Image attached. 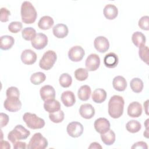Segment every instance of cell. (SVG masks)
I'll list each match as a JSON object with an SVG mask.
<instances>
[{
  "mask_svg": "<svg viewBox=\"0 0 149 149\" xmlns=\"http://www.w3.org/2000/svg\"><path fill=\"white\" fill-rule=\"evenodd\" d=\"M125 101L122 97L118 95H114L111 97L108 102V112L109 116L114 119L120 118L124 109Z\"/></svg>",
  "mask_w": 149,
  "mask_h": 149,
  "instance_id": "1",
  "label": "cell"
},
{
  "mask_svg": "<svg viewBox=\"0 0 149 149\" xmlns=\"http://www.w3.org/2000/svg\"><path fill=\"white\" fill-rule=\"evenodd\" d=\"M20 13L22 20L24 23L31 24L33 23L37 16V11L30 1H24L21 5Z\"/></svg>",
  "mask_w": 149,
  "mask_h": 149,
  "instance_id": "2",
  "label": "cell"
},
{
  "mask_svg": "<svg viewBox=\"0 0 149 149\" xmlns=\"http://www.w3.org/2000/svg\"><path fill=\"white\" fill-rule=\"evenodd\" d=\"M30 134V132L29 130L22 125H17L8 133V139L13 144L18 140L26 139Z\"/></svg>",
  "mask_w": 149,
  "mask_h": 149,
  "instance_id": "3",
  "label": "cell"
},
{
  "mask_svg": "<svg viewBox=\"0 0 149 149\" xmlns=\"http://www.w3.org/2000/svg\"><path fill=\"white\" fill-rule=\"evenodd\" d=\"M23 121L26 123L28 127L32 129H38L44 127L45 120L38 117L36 114L30 112H26L23 116Z\"/></svg>",
  "mask_w": 149,
  "mask_h": 149,
  "instance_id": "4",
  "label": "cell"
},
{
  "mask_svg": "<svg viewBox=\"0 0 149 149\" xmlns=\"http://www.w3.org/2000/svg\"><path fill=\"white\" fill-rule=\"evenodd\" d=\"M57 59V55L55 51L48 50L46 51L39 61L40 67L44 70H48L51 69Z\"/></svg>",
  "mask_w": 149,
  "mask_h": 149,
  "instance_id": "5",
  "label": "cell"
},
{
  "mask_svg": "<svg viewBox=\"0 0 149 149\" xmlns=\"http://www.w3.org/2000/svg\"><path fill=\"white\" fill-rule=\"evenodd\" d=\"M48 145V140L41 133H36L31 137L27 148L29 149H44Z\"/></svg>",
  "mask_w": 149,
  "mask_h": 149,
  "instance_id": "6",
  "label": "cell"
},
{
  "mask_svg": "<svg viewBox=\"0 0 149 149\" xmlns=\"http://www.w3.org/2000/svg\"><path fill=\"white\" fill-rule=\"evenodd\" d=\"M4 108L8 111L15 112L20 110L22 107V102L17 97H9L3 102Z\"/></svg>",
  "mask_w": 149,
  "mask_h": 149,
  "instance_id": "7",
  "label": "cell"
},
{
  "mask_svg": "<svg viewBox=\"0 0 149 149\" xmlns=\"http://www.w3.org/2000/svg\"><path fill=\"white\" fill-rule=\"evenodd\" d=\"M83 126L79 122H72L69 123L66 127L68 134L74 138L80 137L83 133Z\"/></svg>",
  "mask_w": 149,
  "mask_h": 149,
  "instance_id": "8",
  "label": "cell"
},
{
  "mask_svg": "<svg viewBox=\"0 0 149 149\" xmlns=\"http://www.w3.org/2000/svg\"><path fill=\"white\" fill-rule=\"evenodd\" d=\"M85 55L84 49L79 45H75L70 48L68 52V57L73 62H79L82 60Z\"/></svg>",
  "mask_w": 149,
  "mask_h": 149,
  "instance_id": "9",
  "label": "cell"
},
{
  "mask_svg": "<svg viewBox=\"0 0 149 149\" xmlns=\"http://www.w3.org/2000/svg\"><path fill=\"white\" fill-rule=\"evenodd\" d=\"M31 44L35 49L38 50L42 49L48 44V37L44 33H38L31 41Z\"/></svg>",
  "mask_w": 149,
  "mask_h": 149,
  "instance_id": "10",
  "label": "cell"
},
{
  "mask_svg": "<svg viewBox=\"0 0 149 149\" xmlns=\"http://www.w3.org/2000/svg\"><path fill=\"white\" fill-rule=\"evenodd\" d=\"M100 65V58L96 54H90L85 62L86 69L88 71L96 70Z\"/></svg>",
  "mask_w": 149,
  "mask_h": 149,
  "instance_id": "11",
  "label": "cell"
},
{
  "mask_svg": "<svg viewBox=\"0 0 149 149\" xmlns=\"http://www.w3.org/2000/svg\"><path fill=\"white\" fill-rule=\"evenodd\" d=\"M94 46L95 49L101 53L107 51L109 48L108 40L104 36H98L94 41Z\"/></svg>",
  "mask_w": 149,
  "mask_h": 149,
  "instance_id": "12",
  "label": "cell"
},
{
  "mask_svg": "<svg viewBox=\"0 0 149 149\" xmlns=\"http://www.w3.org/2000/svg\"><path fill=\"white\" fill-rule=\"evenodd\" d=\"M20 58L22 62L25 65H32L36 62L37 54L30 49H26L22 51Z\"/></svg>",
  "mask_w": 149,
  "mask_h": 149,
  "instance_id": "13",
  "label": "cell"
},
{
  "mask_svg": "<svg viewBox=\"0 0 149 149\" xmlns=\"http://www.w3.org/2000/svg\"><path fill=\"white\" fill-rule=\"evenodd\" d=\"M94 129L98 133L102 134L110 129L109 121L105 118H99L94 123Z\"/></svg>",
  "mask_w": 149,
  "mask_h": 149,
  "instance_id": "14",
  "label": "cell"
},
{
  "mask_svg": "<svg viewBox=\"0 0 149 149\" xmlns=\"http://www.w3.org/2000/svg\"><path fill=\"white\" fill-rule=\"evenodd\" d=\"M127 115L132 118L139 117L143 112L141 104L137 101H133L129 104L127 107Z\"/></svg>",
  "mask_w": 149,
  "mask_h": 149,
  "instance_id": "15",
  "label": "cell"
},
{
  "mask_svg": "<svg viewBox=\"0 0 149 149\" xmlns=\"http://www.w3.org/2000/svg\"><path fill=\"white\" fill-rule=\"evenodd\" d=\"M79 113L82 118L90 119L94 116L95 109L90 104H84L80 107Z\"/></svg>",
  "mask_w": 149,
  "mask_h": 149,
  "instance_id": "16",
  "label": "cell"
},
{
  "mask_svg": "<svg viewBox=\"0 0 149 149\" xmlns=\"http://www.w3.org/2000/svg\"><path fill=\"white\" fill-rule=\"evenodd\" d=\"M40 94L43 101L54 99L55 97V90L51 85H45L40 90Z\"/></svg>",
  "mask_w": 149,
  "mask_h": 149,
  "instance_id": "17",
  "label": "cell"
},
{
  "mask_svg": "<svg viewBox=\"0 0 149 149\" xmlns=\"http://www.w3.org/2000/svg\"><path fill=\"white\" fill-rule=\"evenodd\" d=\"M52 32L54 35L58 38H63L69 33L68 26L62 23H59L55 25L52 28Z\"/></svg>",
  "mask_w": 149,
  "mask_h": 149,
  "instance_id": "18",
  "label": "cell"
},
{
  "mask_svg": "<svg viewBox=\"0 0 149 149\" xmlns=\"http://www.w3.org/2000/svg\"><path fill=\"white\" fill-rule=\"evenodd\" d=\"M61 98L63 105L66 107L73 106L76 102L74 94L69 90L63 91L61 94Z\"/></svg>",
  "mask_w": 149,
  "mask_h": 149,
  "instance_id": "19",
  "label": "cell"
},
{
  "mask_svg": "<svg viewBox=\"0 0 149 149\" xmlns=\"http://www.w3.org/2000/svg\"><path fill=\"white\" fill-rule=\"evenodd\" d=\"M119 62L118 55L114 52H109L106 54L104 58V63L108 68H115Z\"/></svg>",
  "mask_w": 149,
  "mask_h": 149,
  "instance_id": "20",
  "label": "cell"
},
{
  "mask_svg": "<svg viewBox=\"0 0 149 149\" xmlns=\"http://www.w3.org/2000/svg\"><path fill=\"white\" fill-rule=\"evenodd\" d=\"M61 104L55 98L49 99L44 101V108L49 113H54L61 109Z\"/></svg>",
  "mask_w": 149,
  "mask_h": 149,
  "instance_id": "21",
  "label": "cell"
},
{
  "mask_svg": "<svg viewBox=\"0 0 149 149\" xmlns=\"http://www.w3.org/2000/svg\"><path fill=\"white\" fill-rule=\"evenodd\" d=\"M104 16L108 20H113L115 19L118 14V9L113 4H107L103 9Z\"/></svg>",
  "mask_w": 149,
  "mask_h": 149,
  "instance_id": "22",
  "label": "cell"
},
{
  "mask_svg": "<svg viewBox=\"0 0 149 149\" xmlns=\"http://www.w3.org/2000/svg\"><path fill=\"white\" fill-rule=\"evenodd\" d=\"M112 86L118 91H123L127 87V81L122 76H115L112 81Z\"/></svg>",
  "mask_w": 149,
  "mask_h": 149,
  "instance_id": "23",
  "label": "cell"
},
{
  "mask_svg": "<svg viewBox=\"0 0 149 149\" xmlns=\"http://www.w3.org/2000/svg\"><path fill=\"white\" fill-rule=\"evenodd\" d=\"M107 94L105 90L103 88H98L94 90L92 93L91 98L93 101L97 104H101L107 98Z\"/></svg>",
  "mask_w": 149,
  "mask_h": 149,
  "instance_id": "24",
  "label": "cell"
},
{
  "mask_svg": "<svg viewBox=\"0 0 149 149\" xmlns=\"http://www.w3.org/2000/svg\"><path fill=\"white\" fill-rule=\"evenodd\" d=\"M0 48L2 50H8L10 49L15 43L14 38L9 35H5L1 37Z\"/></svg>",
  "mask_w": 149,
  "mask_h": 149,
  "instance_id": "25",
  "label": "cell"
},
{
  "mask_svg": "<svg viewBox=\"0 0 149 149\" xmlns=\"http://www.w3.org/2000/svg\"><path fill=\"white\" fill-rule=\"evenodd\" d=\"M54 23V22L52 17L49 16H44L40 19L38 22V26L40 29L46 30L51 29Z\"/></svg>",
  "mask_w": 149,
  "mask_h": 149,
  "instance_id": "26",
  "label": "cell"
},
{
  "mask_svg": "<svg viewBox=\"0 0 149 149\" xmlns=\"http://www.w3.org/2000/svg\"><path fill=\"white\" fill-rule=\"evenodd\" d=\"M102 141L107 146H111L115 141V133L112 129H109L104 133L101 134Z\"/></svg>",
  "mask_w": 149,
  "mask_h": 149,
  "instance_id": "27",
  "label": "cell"
},
{
  "mask_svg": "<svg viewBox=\"0 0 149 149\" xmlns=\"http://www.w3.org/2000/svg\"><path fill=\"white\" fill-rule=\"evenodd\" d=\"M91 94V90L89 86L83 85L78 90L77 95L79 98L83 101H87L90 98Z\"/></svg>",
  "mask_w": 149,
  "mask_h": 149,
  "instance_id": "28",
  "label": "cell"
},
{
  "mask_svg": "<svg viewBox=\"0 0 149 149\" xmlns=\"http://www.w3.org/2000/svg\"><path fill=\"white\" fill-rule=\"evenodd\" d=\"M132 41L135 46L140 47L141 45H145L146 38L143 33L140 31H136L132 34Z\"/></svg>",
  "mask_w": 149,
  "mask_h": 149,
  "instance_id": "29",
  "label": "cell"
},
{
  "mask_svg": "<svg viewBox=\"0 0 149 149\" xmlns=\"http://www.w3.org/2000/svg\"><path fill=\"white\" fill-rule=\"evenodd\" d=\"M130 86L133 92L136 93H139L142 91L144 84L141 79L138 77H135L130 80Z\"/></svg>",
  "mask_w": 149,
  "mask_h": 149,
  "instance_id": "30",
  "label": "cell"
},
{
  "mask_svg": "<svg viewBox=\"0 0 149 149\" xmlns=\"http://www.w3.org/2000/svg\"><path fill=\"white\" fill-rule=\"evenodd\" d=\"M141 128V123L136 120H130L126 124V130L131 133H135L139 132Z\"/></svg>",
  "mask_w": 149,
  "mask_h": 149,
  "instance_id": "31",
  "label": "cell"
},
{
  "mask_svg": "<svg viewBox=\"0 0 149 149\" xmlns=\"http://www.w3.org/2000/svg\"><path fill=\"white\" fill-rule=\"evenodd\" d=\"M30 81L34 85H38L43 83L46 79L45 74L41 72L33 73L30 76Z\"/></svg>",
  "mask_w": 149,
  "mask_h": 149,
  "instance_id": "32",
  "label": "cell"
},
{
  "mask_svg": "<svg viewBox=\"0 0 149 149\" xmlns=\"http://www.w3.org/2000/svg\"><path fill=\"white\" fill-rule=\"evenodd\" d=\"M59 81L61 86L64 88H67L71 86L72 83V78L69 74L63 73L59 76Z\"/></svg>",
  "mask_w": 149,
  "mask_h": 149,
  "instance_id": "33",
  "label": "cell"
},
{
  "mask_svg": "<svg viewBox=\"0 0 149 149\" xmlns=\"http://www.w3.org/2000/svg\"><path fill=\"white\" fill-rule=\"evenodd\" d=\"M22 36L25 40L31 41L36 36V31L31 27H26L22 30Z\"/></svg>",
  "mask_w": 149,
  "mask_h": 149,
  "instance_id": "34",
  "label": "cell"
},
{
  "mask_svg": "<svg viewBox=\"0 0 149 149\" xmlns=\"http://www.w3.org/2000/svg\"><path fill=\"white\" fill-rule=\"evenodd\" d=\"M49 118L54 123H61L64 119V112L62 110L60 109L55 112L49 113Z\"/></svg>",
  "mask_w": 149,
  "mask_h": 149,
  "instance_id": "35",
  "label": "cell"
},
{
  "mask_svg": "<svg viewBox=\"0 0 149 149\" xmlns=\"http://www.w3.org/2000/svg\"><path fill=\"white\" fill-rule=\"evenodd\" d=\"M74 75L76 78L79 81H84L86 80L88 76V70L83 68H80L77 69L74 72Z\"/></svg>",
  "mask_w": 149,
  "mask_h": 149,
  "instance_id": "36",
  "label": "cell"
},
{
  "mask_svg": "<svg viewBox=\"0 0 149 149\" xmlns=\"http://www.w3.org/2000/svg\"><path fill=\"white\" fill-rule=\"evenodd\" d=\"M148 47L146 45H143L139 47V56L147 65H148Z\"/></svg>",
  "mask_w": 149,
  "mask_h": 149,
  "instance_id": "37",
  "label": "cell"
},
{
  "mask_svg": "<svg viewBox=\"0 0 149 149\" xmlns=\"http://www.w3.org/2000/svg\"><path fill=\"white\" fill-rule=\"evenodd\" d=\"M22 29V23L20 22H12L8 25V30L10 33H17Z\"/></svg>",
  "mask_w": 149,
  "mask_h": 149,
  "instance_id": "38",
  "label": "cell"
},
{
  "mask_svg": "<svg viewBox=\"0 0 149 149\" xmlns=\"http://www.w3.org/2000/svg\"><path fill=\"white\" fill-rule=\"evenodd\" d=\"M149 17L148 16H143L139 20L138 25L140 29L144 30H149V23H148Z\"/></svg>",
  "mask_w": 149,
  "mask_h": 149,
  "instance_id": "39",
  "label": "cell"
},
{
  "mask_svg": "<svg viewBox=\"0 0 149 149\" xmlns=\"http://www.w3.org/2000/svg\"><path fill=\"white\" fill-rule=\"evenodd\" d=\"M6 97H19V96H20L19 90L16 87L11 86L6 90Z\"/></svg>",
  "mask_w": 149,
  "mask_h": 149,
  "instance_id": "40",
  "label": "cell"
},
{
  "mask_svg": "<svg viewBox=\"0 0 149 149\" xmlns=\"http://www.w3.org/2000/svg\"><path fill=\"white\" fill-rule=\"evenodd\" d=\"M0 20L1 22H6L9 20V16L10 15V11L6 8L2 7L1 8Z\"/></svg>",
  "mask_w": 149,
  "mask_h": 149,
  "instance_id": "41",
  "label": "cell"
},
{
  "mask_svg": "<svg viewBox=\"0 0 149 149\" xmlns=\"http://www.w3.org/2000/svg\"><path fill=\"white\" fill-rule=\"evenodd\" d=\"M0 119H1V127L2 128L4 126H6V125L8 123L9 118L7 114L3 112H1Z\"/></svg>",
  "mask_w": 149,
  "mask_h": 149,
  "instance_id": "42",
  "label": "cell"
},
{
  "mask_svg": "<svg viewBox=\"0 0 149 149\" xmlns=\"http://www.w3.org/2000/svg\"><path fill=\"white\" fill-rule=\"evenodd\" d=\"M131 148H144V149H147L148 148V146H147V144L146 142L143 141H137V142L134 143Z\"/></svg>",
  "mask_w": 149,
  "mask_h": 149,
  "instance_id": "43",
  "label": "cell"
},
{
  "mask_svg": "<svg viewBox=\"0 0 149 149\" xmlns=\"http://www.w3.org/2000/svg\"><path fill=\"white\" fill-rule=\"evenodd\" d=\"M13 148L15 149H24L26 148V143L23 141H17L13 144Z\"/></svg>",
  "mask_w": 149,
  "mask_h": 149,
  "instance_id": "44",
  "label": "cell"
},
{
  "mask_svg": "<svg viewBox=\"0 0 149 149\" xmlns=\"http://www.w3.org/2000/svg\"><path fill=\"white\" fill-rule=\"evenodd\" d=\"M0 144H1V148H6V149L10 148V145L7 141L1 140L0 142Z\"/></svg>",
  "mask_w": 149,
  "mask_h": 149,
  "instance_id": "45",
  "label": "cell"
},
{
  "mask_svg": "<svg viewBox=\"0 0 149 149\" xmlns=\"http://www.w3.org/2000/svg\"><path fill=\"white\" fill-rule=\"evenodd\" d=\"M88 148H96V149L100 148V149H101L102 146L98 143L93 142V143H91L90 144V146L88 147Z\"/></svg>",
  "mask_w": 149,
  "mask_h": 149,
  "instance_id": "46",
  "label": "cell"
},
{
  "mask_svg": "<svg viewBox=\"0 0 149 149\" xmlns=\"http://www.w3.org/2000/svg\"><path fill=\"white\" fill-rule=\"evenodd\" d=\"M148 100H146L144 102V108H145V112L146 113L147 115H148Z\"/></svg>",
  "mask_w": 149,
  "mask_h": 149,
  "instance_id": "47",
  "label": "cell"
},
{
  "mask_svg": "<svg viewBox=\"0 0 149 149\" xmlns=\"http://www.w3.org/2000/svg\"><path fill=\"white\" fill-rule=\"evenodd\" d=\"M144 136L146 138H148V128H146L145 132H144Z\"/></svg>",
  "mask_w": 149,
  "mask_h": 149,
  "instance_id": "48",
  "label": "cell"
},
{
  "mask_svg": "<svg viewBox=\"0 0 149 149\" xmlns=\"http://www.w3.org/2000/svg\"><path fill=\"white\" fill-rule=\"evenodd\" d=\"M148 120H149V119H147L144 122V125L146 126V128H148Z\"/></svg>",
  "mask_w": 149,
  "mask_h": 149,
  "instance_id": "49",
  "label": "cell"
}]
</instances>
